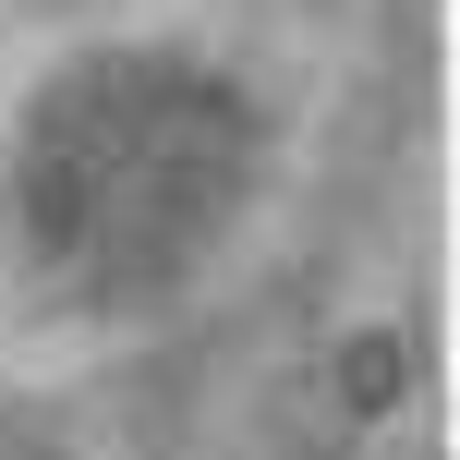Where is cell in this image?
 <instances>
[{
    "label": "cell",
    "instance_id": "6da1fadb",
    "mask_svg": "<svg viewBox=\"0 0 460 460\" xmlns=\"http://www.w3.org/2000/svg\"><path fill=\"white\" fill-rule=\"evenodd\" d=\"M254 194V110L182 49H97L13 134V243L61 303H158Z\"/></svg>",
    "mask_w": 460,
    "mask_h": 460
}]
</instances>
